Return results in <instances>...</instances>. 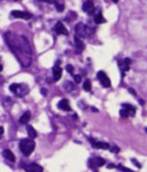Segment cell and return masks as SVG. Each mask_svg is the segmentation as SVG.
I'll use <instances>...</instances> for the list:
<instances>
[{
    "mask_svg": "<svg viewBox=\"0 0 147 172\" xmlns=\"http://www.w3.org/2000/svg\"><path fill=\"white\" fill-rule=\"evenodd\" d=\"M58 108L63 111H70L71 108L69 106V100L66 99H61L60 102L58 103Z\"/></svg>",
    "mask_w": 147,
    "mask_h": 172,
    "instance_id": "cell-12",
    "label": "cell"
},
{
    "mask_svg": "<svg viewBox=\"0 0 147 172\" xmlns=\"http://www.w3.org/2000/svg\"><path fill=\"white\" fill-rule=\"evenodd\" d=\"M24 169L26 170V172H43V168L38 164L31 163L29 165L24 166Z\"/></svg>",
    "mask_w": 147,
    "mask_h": 172,
    "instance_id": "cell-7",
    "label": "cell"
},
{
    "mask_svg": "<svg viewBox=\"0 0 147 172\" xmlns=\"http://www.w3.org/2000/svg\"><path fill=\"white\" fill-rule=\"evenodd\" d=\"M115 166L114 164H110V165L107 166V167H108V168H114Z\"/></svg>",
    "mask_w": 147,
    "mask_h": 172,
    "instance_id": "cell-34",
    "label": "cell"
},
{
    "mask_svg": "<svg viewBox=\"0 0 147 172\" xmlns=\"http://www.w3.org/2000/svg\"><path fill=\"white\" fill-rule=\"evenodd\" d=\"M27 133H28V135L29 136L30 139H35V138L37 137V132L35 130V128L32 126H27Z\"/></svg>",
    "mask_w": 147,
    "mask_h": 172,
    "instance_id": "cell-17",
    "label": "cell"
},
{
    "mask_svg": "<svg viewBox=\"0 0 147 172\" xmlns=\"http://www.w3.org/2000/svg\"><path fill=\"white\" fill-rule=\"evenodd\" d=\"M119 114H120V117H124V118H126V117H127L129 116V114L127 113V111L126 110V109H124V108H123V109L120 110Z\"/></svg>",
    "mask_w": 147,
    "mask_h": 172,
    "instance_id": "cell-25",
    "label": "cell"
},
{
    "mask_svg": "<svg viewBox=\"0 0 147 172\" xmlns=\"http://www.w3.org/2000/svg\"><path fill=\"white\" fill-rule=\"evenodd\" d=\"M52 73H53V78L55 81H58L61 78L62 75V69L59 65H56L52 69Z\"/></svg>",
    "mask_w": 147,
    "mask_h": 172,
    "instance_id": "cell-13",
    "label": "cell"
},
{
    "mask_svg": "<svg viewBox=\"0 0 147 172\" xmlns=\"http://www.w3.org/2000/svg\"><path fill=\"white\" fill-rule=\"evenodd\" d=\"M29 92V88L25 84H20L19 87L16 91V95L17 96H26V94Z\"/></svg>",
    "mask_w": 147,
    "mask_h": 172,
    "instance_id": "cell-11",
    "label": "cell"
},
{
    "mask_svg": "<svg viewBox=\"0 0 147 172\" xmlns=\"http://www.w3.org/2000/svg\"><path fill=\"white\" fill-rule=\"evenodd\" d=\"M3 132H4V129H3V126H0V139H1L2 135L3 134Z\"/></svg>",
    "mask_w": 147,
    "mask_h": 172,
    "instance_id": "cell-32",
    "label": "cell"
},
{
    "mask_svg": "<svg viewBox=\"0 0 147 172\" xmlns=\"http://www.w3.org/2000/svg\"><path fill=\"white\" fill-rule=\"evenodd\" d=\"M110 151L115 153H118V152H119V149H118L117 146H114V147H112V148L110 149Z\"/></svg>",
    "mask_w": 147,
    "mask_h": 172,
    "instance_id": "cell-29",
    "label": "cell"
},
{
    "mask_svg": "<svg viewBox=\"0 0 147 172\" xmlns=\"http://www.w3.org/2000/svg\"><path fill=\"white\" fill-rule=\"evenodd\" d=\"M90 141L92 142V146L94 148H96V149H110V144L108 143H106V142H96V141H94L92 139H90Z\"/></svg>",
    "mask_w": 147,
    "mask_h": 172,
    "instance_id": "cell-10",
    "label": "cell"
},
{
    "mask_svg": "<svg viewBox=\"0 0 147 172\" xmlns=\"http://www.w3.org/2000/svg\"><path fill=\"white\" fill-rule=\"evenodd\" d=\"M41 93H42L43 96H46L47 93V90L46 89H44V88H42V89H41Z\"/></svg>",
    "mask_w": 147,
    "mask_h": 172,
    "instance_id": "cell-31",
    "label": "cell"
},
{
    "mask_svg": "<svg viewBox=\"0 0 147 172\" xmlns=\"http://www.w3.org/2000/svg\"><path fill=\"white\" fill-rule=\"evenodd\" d=\"M12 15L13 17L20 18V19H24V20H29L32 17V14L29 12H21V11H17V10L12 11Z\"/></svg>",
    "mask_w": 147,
    "mask_h": 172,
    "instance_id": "cell-5",
    "label": "cell"
},
{
    "mask_svg": "<svg viewBox=\"0 0 147 172\" xmlns=\"http://www.w3.org/2000/svg\"><path fill=\"white\" fill-rule=\"evenodd\" d=\"M129 92H131V93H133V95H134V96H136V92L135 90H133V88H129Z\"/></svg>",
    "mask_w": 147,
    "mask_h": 172,
    "instance_id": "cell-33",
    "label": "cell"
},
{
    "mask_svg": "<svg viewBox=\"0 0 147 172\" xmlns=\"http://www.w3.org/2000/svg\"><path fill=\"white\" fill-rule=\"evenodd\" d=\"M75 46H76V53H81L84 51V43L83 42L81 41L80 38H78V36H75Z\"/></svg>",
    "mask_w": 147,
    "mask_h": 172,
    "instance_id": "cell-14",
    "label": "cell"
},
{
    "mask_svg": "<svg viewBox=\"0 0 147 172\" xmlns=\"http://www.w3.org/2000/svg\"><path fill=\"white\" fill-rule=\"evenodd\" d=\"M97 78L98 79L101 81V84L103 85V87H110L111 86V82H110V79L107 77L105 72L103 71H99L97 73Z\"/></svg>",
    "mask_w": 147,
    "mask_h": 172,
    "instance_id": "cell-4",
    "label": "cell"
},
{
    "mask_svg": "<svg viewBox=\"0 0 147 172\" xmlns=\"http://www.w3.org/2000/svg\"><path fill=\"white\" fill-rule=\"evenodd\" d=\"M145 130H146V131H147V128H146V129H145Z\"/></svg>",
    "mask_w": 147,
    "mask_h": 172,
    "instance_id": "cell-37",
    "label": "cell"
},
{
    "mask_svg": "<svg viewBox=\"0 0 147 172\" xmlns=\"http://www.w3.org/2000/svg\"><path fill=\"white\" fill-rule=\"evenodd\" d=\"M94 21L96 24H101L103 23L106 21V20L103 17V15L101 14V13H99L98 15L95 16V18H94Z\"/></svg>",
    "mask_w": 147,
    "mask_h": 172,
    "instance_id": "cell-20",
    "label": "cell"
},
{
    "mask_svg": "<svg viewBox=\"0 0 147 172\" xmlns=\"http://www.w3.org/2000/svg\"><path fill=\"white\" fill-rule=\"evenodd\" d=\"M132 162H133V163H134V165H136V166H137L138 168H141V164L139 163L136 160H135V159H132Z\"/></svg>",
    "mask_w": 147,
    "mask_h": 172,
    "instance_id": "cell-30",
    "label": "cell"
},
{
    "mask_svg": "<svg viewBox=\"0 0 147 172\" xmlns=\"http://www.w3.org/2000/svg\"><path fill=\"white\" fill-rule=\"evenodd\" d=\"M20 149L25 156L29 157L35 150V143L31 139H24L20 142Z\"/></svg>",
    "mask_w": 147,
    "mask_h": 172,
    "instance_id": "cell-2",
    "label": "cell"
},
{
    "mask_svg": "<svg viewBox=\"0 0 147 172\" xmlns=\"http://www.w3.org/2000/svg\"><path fill=\"white\" fill-rule=\"evenodd\" d=\"M3 155L4 158L10 161V162H14L16 161V157H15V155L12 153V152L10 149H5L3 152Z\"/></svg>",
    "mask_w": 147,
    "mask_h": 172,
    "instance_id": "cell-15",
    "label": "cell"
},
{
    "mask_svg": "<svg viewBox=\"0 0 147 172\" xmlns=\"http://www.w3.org/2000/svg\"><path fill=\"white\" fill-rule=\"evenodd\" d=\"M83 87L86 91H90L91 90V88H92V85H91V82H90V80L87 79L86 81L84 82V86Z\"/></svg>",
    "mask_w": 147,
    "mask_h": 172,
    "instance_id": "cell-21",
    "label": "cell"
},
{
    "mask_svg": "<svg viewBox=\"0 0 147 172\" xmlns=\"http://www.w3.org/2000/svg\"><path fill=\"white\" fill-rule=\"evenodd\" d=\"M56 32L59 34H64V35H68L69 32L66 29V26L64 25L63 23L59 21L57 25H56Z\"/></svg>",
    "mask_w": 147,
    "mask_h": 172,
    "instance_id": "cell-9",
    "label": "cell"
},
{
    "mask_svg": "<svg viewBox=\"0 0 147 172\" xmlns=\"http://www.w3.org/2000/svg\"><path fill=\"white\" fill-rule=\"evenodd\" d=\"M56 8H57V10L58 12H61L64 10V8H65V7H64L63 4L56 3Z\"/></svg>",
    "mask_w": 147,
    "mask_h": 172,
    "instance_id": "cell-26",
    "label": "cell"
},
{
    "mask_svg": "<svg viewBox=\"0 0 147 172\" xmlns=\"http://www.w3.org/2000/svg\"><path fill=\"white\" fill-rule=\"evenodd\" d=\"M139 103H140L141 105H143L145 104L144 100H142V99H140V100H139Z\"/></svg>",
    "mask_w": 147,
    "mask_h": 172,
    "instance_id": "cell-35",
    "label": "cell"
},
{
    "mask_svg": "<svg viewBox=\"0 0 147 172\" xmlns=\"http://www.w3.org/2000/svg\"><path fill=\"white\" fill-rule=\"evenodd\" d=\"M63 87H64V88H65L66 91H67V92H70V91H72V90H74V88H75L74 84H73L71 82H69V81H66V82H65V83L63 84Z\"/></svg>",
    "mask_w": 147,
    "mask_h": 172,
    "instance_id": "cell-19",
    "label": "cell"
},
{
    "mask_svg": "<svg viewBox=\"0 0 147 172\" xmlns=\"http://www.w3.org/2000/svg\"><path fill=\"white\" fill-rule=\"evenodd\" d=\"M123 107H124V109H126L127 111V113L129 114L130 116L133 117L136 114V108L133 107V105H127V104H124L123 105Z\"/></svg>",
    "mask_w": 147,
    "mask_h": 172,
    "instance_id": "cell-18",
    "label": "cell"
},
{
    "mask_svg": "<svg viewBox=\"0 0 147 172\" xmlns=\"http://www.w3.org/2000/svg\"><path fill=\"white\" fill-rule=\"evenodd\" d=\"M117 167H118V169L120 170V171H123V172H134L133 170L129 169V168H127V167H125V166H122V165H118Z\"/></svg>",
    "mask_w": 147,
    "mask_h": 172,
    "instance_id": "cell-24",
    "label": "cell"
},
{
    "mask_svg": "<svg viewBox=\"0 0 147 172\" xmlns=\"http://www.w3.org/2000/svg\"><path fill=\"white\" fill-rule=\"evenodd\" d=\"M118 64H119V67L121 68V70H123V71H128V70H129V65L126 64V63L124 62V61H119Z\"/></svg>",
    "mask_w": 147,
    "mask_h": 172,
    "instance_id": "cell-22",
    "label": "cell"
},
{
    "mask_svg": "<svg viewBox=\"0 0 147 172\" xmlns=\"http://www.w3.org/2000/svg\"><path fill=\"white\" fill-rule=\"evenodd\" d=\"M66 70L68 73H73V72H74V66H73L72 64H67L66 67Z\"/></svg>",
    "mask_w": 147,
    "mask_h": 172,
    "instance_id": "cell-27",
    "label": "cell"
},
{
    "mask_svg": "<svg viewBox=\"0 0 147 172\" xmlns=\"http://www.w3.org/2000/svg\"><path fill=\"white\" fill-rule=\"evenodd\" d=\"M3 65H2V64H0V72H1V71H2V70H3Z\"/></svg>",
    "mask_w": 147,
    "mask_h": 172,
    "instance_id": "cell-36",
    "label": "cell"
},
{
    "mask_svg": "<svg viewBox=\"0 0 147 172\" xmlns=\"http://www.w3.org/2000/svg\"><path fill=\"white\" fill-rule=\"evenodd\" d=\"M106 164V160L101 158H96L90 159L89 160V167L95 168V167H100L104 166Z\"/></svg>",
    "mask_w": 147,
    "mask_h": 172,
    "instance_id": "cell-6",
    "label": "cell"
},
{
    "mask_svg": "<svg viewBox=\"0 0 147 172\" xmlns=\"http://www.w3.org/2000/svg\"><path fill=\"white\" fill-rule=\"evenodd\" d=\"M30 117H31V114L29 113V111H26V113L20 117V120H19V122H20V124H27V123H29V120H30Z\"/></svg>",
    "mask_w": 147,
    "mask_h": 172,
    "instance_id": "cell-16",
    "label": "cell"
},
{
    "mask_svg": "<svg viewBox=\"0 0 147 172\" xmlns=\"http://www.w3.org/2000/svg\"><path fill=\"white\" fill-rule=\"evenodd\" d=\"M75 32L78 35V37H81V38H86L88 37L93 33L92 29L89 28L88 26H87L86 25H84L82 22H79L76 25H75Z\"/></svg>",
    "mask_w": 147,
    "mask_h": 172,
    "instance_id": "cell-3",
    "label": "cell"
},
{
    "mask_svg": "<svg viewBox=\"0 0 147 172\" xmlns=\"http://www.w3.org/2000/svg\"><path fill=\"white\" fill-rule=\"evenodd\" d=\"M83 11L87 12L88 15H92L93 12H95V7H94V3L92 1H86L83 4Z\"/></svg>",
    "mask_w": 147,
    "mask_h": 172,
    "instance_id": "cell-8",
    "label": "cell"
},
{
    "mask_svg": "<svg viewBox=\"0 0 147 172\" xmlns=\"http://www.w3.org/2000/svg\"><path fill=\"white\" fill-rule=\"evenodd\" d=\"M5 40L18 61L23 67H28L32 63V49L28 39L24 35H17L11 32L5 34Z\"/></svg>",
    "mask_w": 147,
    "mask_h": 172,
    "instance_id": "cell-1",
    "label": "cell"
},
{
    "mask_svg": "<svg viewBox=\"0 0 147 172\" xmlns=\"http://www.w3.org/2000/svg\"><path fill=\"white\" fill-rule=\"evenodd\" d=\"M19 86H20V84L13 83V84H12L9 87V90H11L12 92H13V93H16V91H17V90L18 87H19Z\"/></svg>",
    "mask_w": 147,
    "mask_h": 172,
    "instance_id": "cell-23",
    "label": "cell"
},
{
    "mask_svg": "<svg viewBox=\"0 0 147 172\" xmlns=\"http://www.w3.org/2000/svg\"><path fill=\"white\" fill-rule=\"evenodd\" d=\"M74 79H75V81L77 83H79V82H81V81H82V78H81L80 75H78V74H77V75H75V77H74Z\"/></svg>",
    "mask_w": 147,
    "mask_h": 172,
    "instance_id": "cell-28",
    "label": "cell"
}]
</instances>
